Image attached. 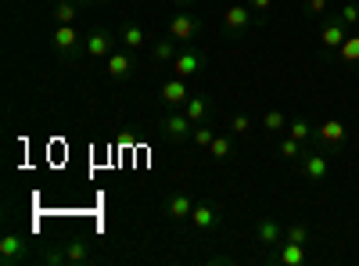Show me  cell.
<instances>
[{"instance_id":"obj_1","label":"cell","mask_w":359,"mask_h":266,"mask_svg":"<svg viewBox=\"0 0 359 266\" xmlns=\"http://www.w3.org/2000/svg\"><path fill=\"white\" fill-rule=\"evenodd\" d=\"M83 40H86V36H79L76 25H57L54 33H50V47H54V54H57V62H65V65L79 62V54H86V51H83Z\"/></svg>"},{"instance_id":"obj_2","label":"cell","mask_w":359,"mask_h":266,"mask_svg":"<svg viewBox=\"0 0 359 266\" xmlns=\"http://www.w3.org/2000/svg\"><path fill=\"white\" fill-rule=\"evenodd\" d=\"M252 25H262V22H259V15L248 4H230L223 11V33L226 36H248Z\"/></svg>"},{"instance_id":"obj_3","label":"cell","mask_w":359,"mask_h":266,"mask_svg":"<svg viewBox=\"0 0 359 266\" xmlns=\"http://www.w3.org/2000/svg\"><path fill=\"white\" fill-rule=\"evenodd\" d=\"M298 173H302L309 184H323L327 176H331V159H327L323 147H306L302 159H298Z\"/></svg>"},{"instance_id":"obj_4","label":"cell","mask_w":359,"mask_h":266,"mask_svg":"<svg viewBox=\"0 0 359 266\" xmlns=\"http://www.w3.org/2000/svg\"><path fill=\"white\" fill-rule=\"evenodd\" d=\"M158 133L165 137V140H191V133H194V123L187 119V112L184 108H172L165 119L158 123Z\"/></svg>"},{"instance_id":"obj_5","label":"cell","mask_w":359,"mask_h":266,"mask_svg":"<svg viewBox=\"0 0 359 266\" xmlns=\"http://www.w3.org/2000/svg\"><path fill=\"white\" fill-rule=\"evenodd\" d=\"M345 36H348V25H345L338 15L323 18V25H320V47H323V58H331V54L345 44Z\"/></svg>"},{"instance_id":"obj_6","label":"cell","mask_w":359,"mask_h":266,"mask_svg":"<svg viewBox=\"0 0 359 266\" xmlns=\"http://www.w3.org/2000/svg\"><path fill=\"white\" fill-rule=\"evenodd\" d=\"M169 36L180 40V44H191L201 36V18L194 11H176L172 22H169Z\"/></svg>"},{"instance_id":"obj_7","label":"cell","mask_w":359,"mask_h":266,"mask_svg":"<svg viewBox=\"0 0 359 266\" xmlns=\"http://www.w3.org/2000/svg\"><path fill=\"white\" fill-rule=\"evenodd\" d=\"M205 65H208V54L191 47V51H180L176 62H172L169 69H172V76H180V79H194V76H201Z\"/></svg>"},{"instance_id":"obj_8","label":"cell","mask_w":359,"mask_h":266,"mask_svg":"<svg viewBox=\"0 0 359 266\" xmlns=\"http://www.w3.org/2000/svg\"><path fill=\"white\" fill-rule=\"evenodd\" d=\"M316 137H320V147H323L327 155H331V152H341V147H345L348 126H345L341 119H327V123L316 126Z\"/></svg>"},{"instance_id":"obj_9","label":"cell","mask_w":359,"mask_h":266,"mask_svg":"<svg viewBox=\"0 0 359 266\" xmlns=\"http://www.w3.org/2000/svg\"><path fill=\"white\" fill-rule=\"evenodd\" d=\"M104 65H108V79H118V83H126V79L137 76V58H133V51H126V47L111 51Z\"/></svg>"},{"instance_id":"obj_10","label":"cell","mask_w":359,"mask_h":266,"mask_svg":"<svg viewBox=\"0 0 359 266\" xmlns=\"http://www.w3.org/2000/svg\"><path fill=\"white\" fill-rule=\"evenodd\" d=\"M191 79H180V76H169L162 86H158V101L165 105V108H184L187 101H191V86H187Z\"/></svg>"},{"instance_id":"obj_11","label":"cell","mask_w":359,"mask_h":266,"mask_svg":"<svg viewBox=\"0 0 359 266\" xmlns=\"http://www.w3.org/2000/svg\"><path fill=\"white\" fill-rule=\"evenodd\" d=\"M115 44H118V36L104 33V29H94V33H86L83 51H86V58H94V62H108V54L115 51Z\"/></svg>"},{"instance_id":"obj_12","label":"cell","mask_w":359,"mask_h":266,"mask_svg":"<svg viewBox=\"0 0 359 266\" xmlns=\"http://www.w3.org/2000/svg\"><path fill=\"white\" fill-rule=\"evenodd\" d=\"M269 262H280V266H302L306 259H309V252H306V245L302 241H280L277 248H269V255H266Z\"/></svg>"},{"instance_id":"obj_13","label":"cell","mask_w":359,"mask_h":266,"mask_svg":"<svg viewBox=\"0 0 359 266\" xmlns=\"http://www.w3.org/2000/svg\"><path fill=\"white\" fill-rule=\"evenodd\" d=\"M219 209L212 201H194V209H191V227L198 230V234H212L216 227H219Z\"/></svg>"},{"instance_id":"obj_14","label":"cell","mask_w":359,"mask_h":266,"mask_svg":"<svg viewBox=\"0 0 359 266\" xmlns=\"http://www.w3.org/2000/svg\"><path fill=\"white\" fill-rule=\"evenodd\" d=\"M255 241H259L262 248H277V245L284 241V227H280L273 216H259V220H255Z\"/></svg>"},{"instance_id":"obj_15","label":"cell","mask_w":359,"mask_h":266,"mask_svg":"<svg viewBox=\"0 0 359 266\" xmlns=\"http://www.w3.org/2000/svg\"><path fill=\"white\" fill-rule=\"evenodd\" d=\"M22 259H29V245L18 238V234H4V238H0V262L18 266Z\"/></svg>"},{"instance_id":"obj_16","label":"cell","mask_w":359,"mask_h":266,"mask_svg":"<svg viewBox=\"0 0 359 266\" xmlns=\"http://www.w3.org/2000/svg\"><path fill=\"white\" fill-rule=\"evenodd\" d=\"M191 209H194V198H191L187 191H172V194L165 198V216H169L172 223L191 220Z\"/></svg>"},{"instance_id":"obj_17","label":"cell","mask_w":359,"mask_h":266,"mask_svg":"<svg viewBox=\"0 0 359 266\" xmlns=\"http://www.w3.org/2000/svg\"><path fill=\"white\" fill-rule=\"evenodd\" d=\"M187 119L198 126V123H212V98L208 94H191V101L184 105Z\"/></svg>"},{"instance_id":"obj_18","label":"cell","mask_w":359,"mask_h":266,"mask_svg":"<svg viewBox=\"0 0 359 266\" xmlns=\"http://www.w3.org/2000/svg\"><path fill=\"white\" fill-rule=\"evenodd\" d=\"M331 58H334V62H341L345 69H355V72H359V33H348L345 44H341Z\"/></svg>"},{"instance_id":"obj_19","label":"cell","mask_w":359,"mask_h":266,"mask_svg":"<svg viewBox=\"0 0 359 266\" xmlns=\"http://www.w3.org/2000/svg\"><path fill=\"white\" fill-rule=\"evenodd\" d=\"M115 36H118V47H126V51H133V54H137V51L147 44V33H144V29H140L137 22H126V25L118 29Z\"/></svg>"},{"instance_id":"obj_20","label":"cell","mask_w":359,"mask_h":266,"mask_svg":"<svg viewBox=\"0 0 359 266\" xmlns=\"http://www.w3.org/2000/svg\"><path fill=\"white\" fill-rule=\"evenodd\" d=\"M180 40H172V36H162V40H155V47H151V58L155 62H165V65H172L176 62V54H180Z\"/></svg>"},{"instance_id":"obj_21","label":"cell","mask_w":359,"mask_h":266,"mask_svg":"<svg viewBox=\"0 0 359 266\" xmlns=\"http://www.w3.org/2000/svg\"><path fill=\"white\" fill-rule=\"evenodd\" d=\"M208 155H212V162H230L233 159V133H216V140L208 144Z\"/></svg>"},{"instance_id":"obj_22","label":"cell","mask_w":359,"mask_h":266,"mask_svg":"<svg viewBox=\"0 0 359 266\" xmlns=\"http://www.w3.org/2000/svg\"><path fill=\"white\" fill-rule=\"evenodd\" d=\"M62 252H65V262H90V255H94L83 238H69V241H62Z\"/></svg>"},{"instance_id":"obj_23","label":"cell","mask_w":359,"mask_h":266,"mask_svg":"<svg viewBox=\"0 0 359 266\" xmlns=\"http://www.w3.org/2000/svg\"><path fill=\"white\" fill-rule=\"evenodd\" d=\"M287 123H291V119H287L284 112H277V108H269V112L262 115V130H266L269 137H284V133H287Z\"/></svg>"},{"instance_id":"obj_24","label":"cell","mask_w":359,"mask_h":266,"mask_svg":"<svg viewBox=\"0 0 359 266\" xmlns=\"http://www.w3.org/2000/svg\"><path fill=\"white\" fill-rule=\"evenodd\" d=\"M76 15H79L76 0H62V4L54 8V22H57V25H76Z\"/></svg>"},{"instance_id":"obj_25","label":"cell","mask_w":359,"mask_h":266,"mask_svg":"<svg viewBox=\"0 0 359 266\" xmlns=\"http://www.w3.org/2000/svg\"><path fill=\"white\" fill-rule=\"evenodd\" d=\"M302 152H306V147H302V140H294L291 133H284V137H280V159H287V162H298V159H302Z\"/></svg>"},{"instance_id":"obj_26","label":"cell","mask_w":359,"mask_h":266,"mask_svg":"<svg viewBox=\"0 0 359 266\" xmlns=\"http://www.w3.org/2000/svg\"><path fill=\"white\" fill-rule=\"evenodd\" d=\"M226 126H230V133H233V137H248V133H252V119H248L245 112L230 115V123H226Z\"/></svg>"},{"instance_id":"obj_27","label":"cell","mask_w":359,"mask_h":266,"mask_svg":"<svg viewBox=\"0 0 359 266\" xmlns=\"http://www.w3.org/2000/svg\"><path fill=\"white\" fill-rule=\"evenodd\" d=\"M287 133H291L294 140L306 144V140L313 137V123H309V119H291V123H287Z\"/></svg>"},{"instance_id":"obj_28","label":"cell","mask_w":359,"mask_h":266,"mask_svg":"<svg viewBox=\"0 0 359 266\" xmlns=\"http://www.w3.org/2000/svg\"><path fill=\"white\" fill-rule=\"evenodd\" d=\"M191 140H194L198 147H205V152H208V144L216 140V130L208 126V123H198V126H194V133H191Z\"/></svg>"},{"instance_id":"obj_29","label":"cell","mask_w":359,"mask_h":266,"mask_svg":"<svg viewBox=\"0 0 359 266\" xmlns=\"http://www.w3.org/2000/svg\"><path fill=\"white\" fill-rule=\"evenodd\" d=\"M284 238H287V241L309 245V227H306V223H291V227H284Z\"/></svg>"},{"instance_id":"obj_30","label":"cell","mask_w":359,"mask_h":266,"mask_svg":"<svg viewBox=\"0 0 359 266\" xmlns=\"http://www.w3.org/2000/svg\"><path fill=\"white\" fill-rule=\"evenodd\" d=\"M338 18H341L348 29H355V25H359V4H345V8L338 11Z\"/></svg>"},{"instance_id":"obj_31","label":"cell","mask_w":359,"mask_h":266,"mask_svg":"<svg viewBox=\"0 0 359 266\" xmlns=\"http://www.w3.org/2000/svg\"><path fill=\"white\" fill-rule=\"evenodd\" d=\"M306 15L309 18H320V15H327V8H331V0H306Z\"/></svg>"},{"instance_id":"obj_32","label":"cell","mask_w":359,"mask_h":266,"mask_svg":"<svg viewBox=\"0 0 359 266\" xmlns=\"http://www.w3.org/2000/svg\"><path fill=\"white\" fill-rule=\"evenodd\" d=\"M248 8L259 15V22H266V15L273 11V0H248Z\"/></svg>"},{"instance_id":"obj_33","label":"cell","mask_w":359,"mask_h":266,"mask_svg":"<svg viewBox=\"0 0 359 266\" xmlns=\"http://www.w3.org/2000/svg\"><path fill=\"white\" fill-rule=\"evenodd\" d=\"M176 4H180V8H191V4H198V0H176Z\"/></svg>"},{"instance_id":"obj_34","label":"cell","mask_w":359,"mask_h":266,"mask_svg":"<svg viewBox=\"0 0 359 266\" xmlns=\"http://www.w3.org/2000/svg\"><path fill=\"white\" fill-rule=\"evenodd\" d=\"M86 4H108V0H86Z\"/></svg>"}]
</instances>
